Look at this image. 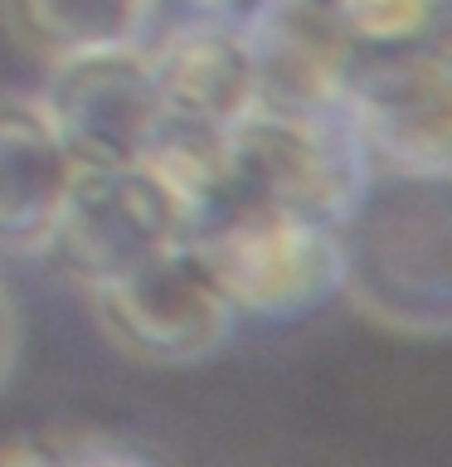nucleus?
<instances>
[{
	"mask_svg": "<svg viewBox=\"0 0 452 467\" xmlns=\"http://www.w3.org/2000/svg\"><path fill=\"white\" fill-rule=\"evenodd\" d=\"M15 365H20V306H15L10 287L0 283V389L15 375Z\"/></svg>",
	"mask_w": 452,
	"mask_h": 467,
	"instance_id": "14",
	"label": "nucleus"
},
{
	"mask_svg": "<svg viewBox=\"0 0 452 467\" xmlns=\"http://www.w3.org/2000/svg\"><path fill=\"white\" fill-rule=\"evenodd\" d=\"M190 234L195 219L151 166H78L49 248L83 287H98L185 248Z\"/></svg>",
	"mask_w": 452,
	"mask_h": 467,
	"instance_id": "5",
	"label": "nucleus"
},
{
	"mask_svg": "<svg viewBox=\"0 0 452 467\" xmlns=\"http://www.w3.org/2000/svg\"><path fill=\"white\" fill-rule=\"evenodd\" d=\"M151 73L166 117L200 127H233L258 108V73L248 29L239 15H195L160 35L151 49Z\"/></svg>",
	"mask_w": 452,
	"mask_h": 467,
	"instance_id": "9",
	"label": "nucleus"
},
{
	"mask_svg": "<svg viewBox=\"0 0 452 467\" xmlns=\"http://www.w3.org/2000/svg\"><path fill=\"white\" fill-rule=\"evenodd\" d=\"M190 5H200L204 15H233V5H239V0H190Z\"/></svg>",
	"mask_w": 452,
	"mask_h": 467,
	"instance_id": "15",
	"label": "nucleus"
},
{
	"mask_svg": "<svg viewBox=\"0 0 452 467\" xmlns=\"http://www.w3.org/2000/svg\"><path fill=\"white\" fill-rule=\"evenodd\" d=\"M224 141L229 200L277 204L326 224L350 210L370 175V151L360 146L345 112H292L258 102L253 112L224 127Z\"/></svg>",
	"mask_w": 452,
	"mask_h": 467,
	"instance_id": "3",
	"label": "nucleus"
},
{
	"mask_svg": "<svg viewBox=\"0 0 452 467\" xmlns=\"http://www.w3.org/2000/svg\"><path fill=\"white\" fill-rule=\"evenodd\" d=\"M341 112L370 166L452 171V35L360 49Z\"/></svg>",
	"mask_w": 452,
	"mask_h": 467,
	"instance_id": "4",
	"label": "nucleus"
},
{
	"mask_svg": "<svg viewBox=\"0 0 452 467\" xmlns=\"http://www.w3.org/2000/svg\"><path fill=\"white\" fill-rule=\"evenodd\" d=\"M0 20L25 54L54 68L78 54L137 44L151 0H0Z\"/></svg>",
	"mask_w": 452,
	"mask_h": 467,
	"instance_id": "11",
	"label": "nucleus"
},
{
	"mask_svg": "<svg viewBox=\"0 0 452 467\" xmlns=\"http://www.w3.org/2000/svg\"><path fill=\"white\" fill-rule=\"evenodd\" d=\"M341 297L394 336H452V171L370 166L335 219Z\"/></svg>",
	"mask_w": 452,
	"mask_h": 467,
	"instance_id": "1",
	"label": "nucleus"
},
{
	"mask_svg": "<svg viewBox=\"0 0 452 467\" xmlns=\"http://www.w3.org/2000/svg\"><path fill=\"white\" fill-rule=\"evenodd\" d=\"M0 467H160L156 458H146L141 448H127L117 438H78V433H54V438H20L5 443Z\"/></svg>",
	"mask_w": 452,
	"mask_h": 467,
	"instance_id": "13",
	"label": "nucleus"
},
{
	"mask_svg": "<svg viewBox=\"0 0 452 467\" xmlns=\"http://www.w3.org/2000/svg\"><path fill=\"white\" fill-rule=\"evenodd\" d=\"M185 254L200 263L239 321H297L341 287L335 224L277 204H219L185 239Z\"/></svg>",
	"mask_w": 452,
	"mask_h": 467,
	"instance_id": "2",
	"label": "nucleus"
},
{
	"mask_svg": "<svg viewBox=\"0 0 452 467\" xmlns=\"http://www.w3.org/2000/svg\"><path fill=\"white\" fill-rule=\"evenodd\" d=\"M253 5H302V0H253Z\"/></svg>",
	"mask_w": 452,
	"mask_h": 467,
	"instance_id": "16",
	"label": "nucleus"
},
{
	"mask_svg": "<svg viewBox=\"0 0 452 467\" xmlns=\"http://www.w3.org/2000/svg\"><path fill=\"white\" fill-rule=\"evenodd\" d=\"M39 102L78 166H137L166 127V102L141 44L54 64Z\"/></svg>",
	"mask_w": 452,
	"mask_h": 467,
	"instance_id": "7",
	"label": "nucleus"
},
{
	"mask_svg": "<svg viewBox=\"0 0 452 467\" xmlns=\"http://www.w3.org/2000/svg\"><path fill=\"white\" fill-rule=\"evenodd\" d=\"M258 73V102L292 112H341L360 44L345 35L326 0L253 5L243 15Z\"/></svg>",
	"mask_w": 452,
	"mask_h": 467,
	"instance_id": "8",
	"label": "nucleus"
},
{
	"mask_svg": "<svg viewBox=\"0 0 452 467\" xmlns=\"http://www.w3.org/2000/svg\"><path fill=\"white\" fill-rule=\"evenodd\" d=\"M360 49H394L437 35L452 0H326Z\"/></svg>",
	"mask_w": 452,
	"mask_h": 467,
	"instance_id": "12",
	"label": "nucleus"
},
{
	"mask_svg": "<svg viewBox=\"0 0 452 467\" xmlns=\"http://www.w3.org/2000/svg\"><path fill=\"white\" fill-rule=\"evenodd\" d=\"M87 306L98 331L141 365H200L239 331V312L185 248L87 287Z\"/></svg>",
	"mask_w": 452,
	"mask_h": 467,
	"instance_id": "6",
	"label": "nucleus"
},
{
	"mask_svg": "<svg viewBox=\"0 0 452 467\" xmlns=\"http://www.w3.org/2000/svg\"><path fill=\"white\" fill-rule=\"evenodd\" d=\"M78 175L39 98H0V254H44Z\"/></svg>",
	"mask_w": 452,
	"mask_h": 467,
	"instance_id": "10",
	"label": "nucleus"
}]
</instances>
